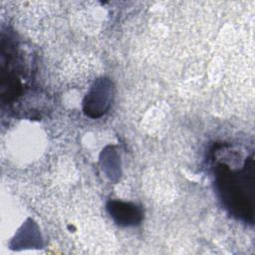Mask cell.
Here are the masks:
<instances>
[{
    "mask_svg": "<svg viewBox=\"0 0 255 255\" xmlns=\"http://www.w3.org/2000/svg\"><path fill=\"white\" fill-rule=\"evenodd\" d=\"M108 212L120 225L132 226L138 224L142 219V212L139 207L123 201H110L107 205Z\"/></svg>",
    "mask_w": 255,
    "mask_h": 255,
    "instance_id": "3",
    "label": "cell"
},
{
    "mask_svg": "<svg viewBox=\"0 0 255 255\" xmlns=\"http://www.w3.org/2000/svg\"><path fill=\"white\" fill-rule=\"evenodd\" d=\"M111 96L112 88L109 81L100 80L95 83L84 103V110L86 114L93 118L103 115L110 105Z\"/></svg>",
    "mask_w": 255,
    "mask_h": 255,
    "instance_id": "2",
    "label": "cell"
},
{
    "mask_svg": "<svg viewBox=\"0 0 255 255\" xmlns=\"http://www.w3.org/2000/svg\"><path fill=\"white\" fill-rule=\"evenodd\" d=\"M216 185L219 195L231 213L253 222L255 166L254 159H246L239 169H232L220 163L215 169Z\"/></svg>",
    "mask_w": 255,
    "mask_h": 255,
    "instance_id": "1",
    "label": "cell"
}]
</instances>
